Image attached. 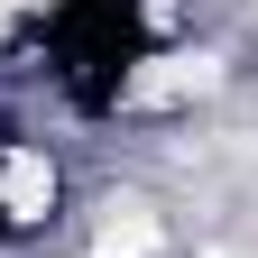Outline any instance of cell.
I'll use <instances>...</instances> for the list:
<instances>
[{
	"mask_svg": "<svg viewBox=\"0 0 258 258\" xmlns=\"http://www.w3.org/2000/svg\"><path fill=\"white\" fill-rule=\"evenodd\" d=\"M157 240H166V231H157V212H148V203H111V212H102V240H92V258H157Z\"/></svg>",
	"mask_w": 258,
	"mask_h": 258,
	"instance_id": "3",
	"label": "cell"
},
{
	"mask_svg": "<svg viewBox=\"0 0 258 258\" xmlns=\"http://www.w3.org/2000/svg\"><path fill=\"white\" fill-rule=\"evenodd\" d=\"M194 92H212V55H157L148 74H129V102H139V111L194 102Z\"/></svg>",
	"mask_w": 258,
	"mask_h": 258,
	"instance_id": "1",
	"label": "cell"
},
{
	"mask_svg": "<svg viewBox=\"0 0 258 258\" xmlns=\"http://www.w3.org/2000/svg\"><path fill=\"white\" fill-rule=\"evenodd\" d=\"M0 203H10V221H46V203H55V166L37 148H10L0 157Z\"/></svg>",
	"mask_w": 258,
	"mask_h": 258,
	"instance_id": "2",
	"label": "cell"
}]
</instances>
